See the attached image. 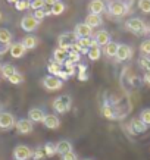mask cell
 I'll return each instance as SVG.
<instances>
[{"instance_id":"6da1fadb","label":"cell","mask_w":150,"mask_h":160,"mask_svg":"<svg viewBox=\"0 0 150 160\" xmlns=\"http://www.w3.org/2000/svg\"><path fill=\"white\" fill-rule=\"evenodd\" d=\"M106 9L112 16H115V18H122V16H125L127 12H128V6H127L124 2H121V0H112V2L107 3Z\"/></svg>"},{"instance_id":"7a4b0ae2","label":"cell","mask_w":150,"mask_h":160,"mask_svg":"<svg viewBox=\"0 0 150 160\" xmlns=\"http://www.w3.org/2000/svg\"><path fill=\"white\" fill-rule=\"evenodd\" d=\"M127 29H130L131 32H134L137 35L147 34V25L141 18H131L125 22Z\"/></svg>"},{"instance_id":"3957f363","label":"cell","mask_w":150,"mask_h":160,"mask_svg":"<svg viewBox=\"0 0 150 160\" xmlns=\"http://www.w3.org/2000/svg\"><path fill=\"white\" fill-rule=\"evenodd\" d=\"M72 106V98L69 97L68 94H63V96H59L56 100H53V109L56 113H66V112L71 109Z\"/></svg>"},{"instance_id":"277c9868","label":"cell","mask_w":150,"mask_h":160,"mask_svg":"<svg viewBox=\"0 0 150 160\" xmlns=\"http://www.w3.org/2000/svg\"><path fill=\"white\" fill-rule=\"evenodd\" d=\"M43 87L47 91H58L63 87V81L60 78L54 77V75H47L43 78Z\"/></svg>"},{"instance_id":"5b68a950","label":"cell","mask_w":150,"mask_h":160,"mask_svg":"<svg viewBox=\"0 0 150 160\" xmlns=\"http://www.w3.org/2000/svg\"><path fill=\"white\" fill-rule=\"evenodd\" d=\"M75 41H77V37L74 34V31L72 32H63V34H60L58 37V46L63 50H68V52Z\"/></svg>"},{"instance_id":"8992f818","label":"cell","mask_w":150,"mask_h":160,"mask_svg":"<svg viewBox=\"0 0 150 160\" xmlns=\"http://www.w3.org/2000/svg\"><path fill=\"white\" fill-rule=\"evenodd\" d=\"M13 159L15 160H29L33 159V150L28 146L19 144L13 148Z\"/></svg>"},{"instance_id":"52a82bcc","label":"cell","mask_w":150,"mask_h":160,"mask_svg":"<svg viewBox=\"0 0 150 160\" xmlns=\"http://www.w3.org/2000/svg\"><path fill=\"white\" fill-rule=\"evenodd\" d=\"M74 34L77 37V40L80 38H87V37H93L94 32H93V28L88 27L85 22H81V24H77L75 28H74Z\"/></svg>"},{"instance_id":"ba28073f","label":"cell","mask_w":150,"mask_h":160,"mask_svg":"<svg viewBox=\"0 0 150 160\" xmlns=\"http://www.w3.org/2000/svg\"><path fill=\"white\" fill-rule=\"evenodd\" d=\"M40 25V21H37L34 18V15H25L22 21H21V28L24 29L25 32H33L34 29H37V27Z\"/></svg>"},{"instance_id":"9c48e42d","label":"cell","mask_w":150,"mask_h":160,"mask_svg":"<svg viewBox=\"0 0 150 160\" xmlns=\"http://www.w3.org/2000/svg\"><path fill=\"white\" fill-rule=\"evenodd\" d=\"M16 125L15 116L9 112H0V129H12Z\"/></svg>"},{"instance_id":"30bf717a","label":"cell","mask_w":150,"mask_h":160,"mask_svg":"<svg viewBox=\"0 0 150 160\" xmlns=\"http://www.w3.org/2000/svg\"><path fill=\"white\" fill-rule=\"evenodd\" d=\"M116 60L118 62H125L132 58V49L127 44H118V52H116Z\"/></svg>"},{"instance_id":"8fae6325","label":"cell","mask_w":150,"mask_h":160,"mask_svg":"<svg viewBox=\"0 0 150 160\" xmlns=\"http://www.w3.org/2000/svg\"><path fill=\"white\" fill-rule=\"evenodd\" d=\"M15 128H16L18 134H21V135H28V134L33 132V128H34V126H33V122L29 121V119H19V121H16Z\"/></svg>"},{"instance_id":"7c38bea8","label":"cell","mask_w":150,"mask_h":160,"mask_svg":"<svg viewBox=\"0 0 150 160\" xmlns=\"http://www.w3.org/2000/svg\"><path fill=\"white\" fill-rule=\"evenodd\" d=\"M128 128H130V131L132 132V134H136V135L143 134V132L147 131V125L141 121L140 118H134V119H131L130 126H128Z\"/></svg>"},{"instance_id":"4fadbf2b","label":"cell","mask_w":150,"mask_h":160,"mask_svg":"<svg viewBox=\"0 0 150 160\" xmlns=\"http://www.w3.org/2000/svg\"><path fill=\"white\" fill-rule=\"evenodd\" d=\"M9 53L13 59H21V58H24L25 56L27 49H25V46L22 44V41H19V43H12L10 44Z\"/></svg>"},{"instance_id":"5bb4252c","label":"cell","mask_w":150,"mask_h":160,"mask_svg":"<svg viewBox=\"0 0 150 160\" xmlns=\"http://www.w3.org/2000/svg\"><path fill=\"white\" fill-rule=\"evenodd\" d=\"M93 38H94V41L97 43L99 47H105L106 44L111 43V34H109L107 31H105V29H100V31L94 32Z\"/></svg>"},{"instance_id":"9a60e30c","label":"cell","mask_w":150,"mask_h":160,"mask_svg":"<svg viewBox=\"0 0 150 160\" xmlns=\"http://www.w3.org/2000/svg\"><path fill=\"white\" fill-rule=\"evenodd\" d=\"M44 116H46V113L43 112V109H39V107H33L28 112V119L33 123H40V122L43 123Z\"/></svg>"},{"instance_id":"2e32d148","label":"cell","mask_w":150,"mask_h":160,"mask_svg":"<svg viewBox=\"0 0 150 160\" xmlns=\"http://www.w3.org/2000/svg\"><path fill=\"white\" fill-rule=\"evenodd\" d=\"M106 10V5L103 0H91L88 3V12L90 13H96V15H102Z\"/></svg>"},{"instance_id":"e0dca14e","label":"cell","mask_w":150,"mask_h":160,"mask_svg":"<svg viewBox=\"0 0 150 160\" xmlns=\"http://www.w3.org/2000/svg\"><path fill=\"white\" fill-rule=\"evenodd\" d=\"M43 123L47 129H58L60 126V121H59V118L56 115H46Z\"/></svg>"},{"instance_id":"ac0fdd59","label":"cell","mask_w":150,"mask_h":160,"mask_svg":"<svg viewBox=\"0 0 150 160\" xmlns=\"http://www.w3.org/2000/svg\"><path fill=\"white\" fill-rule=\"evenodd\" d=\"M72 150H74L72 142L68 140H60L58 144H56V153L60 156L66 154V153H69V151H72Z\"/></svg>"},{"instance_id":"d6986e66","label":"cell","mask_w":150,"mask_h":160,"mask_svg":"<svg viewBox=\"0 0 150 160\" xmlns=\"http://www.w3.org/2000/svg\"><path fill=\"white\" fill-rule=\"evenodd\" d=\"M85 24L88 25V27H91L93 29L97 28V27H100V25L103 24V19L100 15H96V13H88L87 16H85V21H84Z\"/></svg>"},{"instance_id":"ffe728a7","label":"cell","mask_w":150,"mask_h":160,"mask_svg":"<svg viewBox=\"0 0 150 160\" xmlns=\"http://www.w3.org/2000/svg\"><path fill=\"white\" fill-rule=\"evenodd\" d=\"M66 59H68V50H63L60 47H56L53 50V60L59 65H63V63L66 62Z\"/></svg>"},{"instance_id":"44dd1931","label":"cell","mask_w":150,"mask_h":160,"mask_svg":"<svg viewBox=\"0 0 150 160\" xmlns=\"http://www.w3.org/2000/svg\"><path fill=\"white\" fill-rule=\"evenodd\" d=\"M22 44L25 46L27 50H33L39 46V38L34 37V35H25L24 40H22Z\"/></svg>"},{"instance_id":"7402d4cb","label":"cell","mask_w":150,"mask_h":160,"mask_svg":"<svg viewBox=\"0 0 150 160\" xmlns=\"http://www.w3.org/2000/svg\"><path fill=\"white\" fill-rule=\"evenodd\" d=\"M0 72H2V77L6 78V79H9L13 73H16V68H15L13 65H10V63H5V65H2V68H0Z\"/></svg>"},{"instance_id":"603a6c76","label":"cell","mask_w":150,"mask_h":160,"mask_svg":"<svg viewBox=\"0 0 150 160\" xmlns=\"http://www.w3.org/2000/svg\"><path fill=\"white\" fill-rule=\"evenodd\" d=\"M102 115L103 118H106V119H109V121H113V119H116V113H115V109L112 106H109V104H103L102 106Z\"/></svg>"},{"instance_id":"cb8c5ba5","label":"cell","mask_w":150,"mask_h":160,"mask_svg":"<svg viewBox=\"0 0 150 160\" xmlns=\"http://www.w3.org/2000/svg\"><path fill=\"white\" fill-rule=\"evenodd\" d=\"M116 52H118V44L113 43V41H111L109 44H106V46L103 47V53L106 54L107 58H115Z\"/></svg>"},{"instance_id":"d4e9b609","label":"cell","mask_w":150,"mask_h":160,"mask_svg":"<svg viewBox=\"0 0 150 160\" xmlns=\"http://www.w3.org/2000/svg\"><path fill=\"white\" fill-rule=\"evenodd\" d=\"M87 56H88L90 60H99L100 56H102V47H99V46H93V47H90Z\"/></svg>"},{"instance_id":"484cf974","label":"cell","mask_w":150,"mask_h":160,"mask_svg":"<svg viewBox=\"0 0 150 160\" xmlns=\"http://www.w3.org/2000/svg\"><path fill=\"white\" fill-rule=\"evenodd\" d=\"M62 65H59V63H56L54 60H50L47 65V71L50 75H54V77H58L59 73L62 72V68H60Z\"/></svg>"},{"instance_id":"4316f807","label":"cell","mask_w":150,"mask_h":160,"mask_svg":"<svg viewBox=\"0 0 150 160\" xmlns=\"http://www.w3.org/2000/svg\"><path fill=\"white\" fill-rule=\"evenodd\" d=\"M65 3L63 2H60V0H58L56 3H54L52 8H50V10H52V15H54V16H59V15H62L63 12H65Z\"/></svg>"},{"instance_id":"83f0119b","label":"cell","mask_w":150,"mask_h":160,"mask_svg":"<svg viewBox=\"0 0 150 160\" xmlns=\"http://www.w3.org/2000/svg\"><path fill=\"white\" fill-rule=\"evenodd\" d=\"M0 41L5 44H12V32L6 28H0Z\"/></svg>"},{"instance_id":"f1b7e54d","label":"cell","mask_w":150,"mask_h":160,"mask_svg":"<svg viewBox=\"0 0 150 160\" xmlns=\"http://www.w3.org/2000/svg\"><path fill=\"white\" fill-rule=\"evenodd\" d=\"M78 72H77V77L80 81H87L88 79V73H87V66L85 65H78Z\"/></svg>"},{"instance_id":"f546056e","label":"cell","mask_w":150,"mask_h":160,"mask_svg":"<svg viewBox=\"0 0 150 160\" xmlns=\"http://www.w3.org/2000/svg\"><path fill=\"white\" fill-rule=\"evenodd\" d=\"M44 153H46V157H53L56 154V144L53 142L44 144Z\"/></svg>"},{"instance_id":"4dcf8cb0","label":"cell","mask_w":150,"mask_h":160,"mask_svg":"<svg viewBox=\"0 0 150 160\" xmlns=\"http://www.w3.org/2000/svg\"><path fill=\"white\" fill-rule=\"evenodd\" d=\"M8 81H9L10 84H13V85L22 84V82H24V75H22V73H19V72H16V73H13V75H12Z\"/></svg>"},{"instance_id":"1f68e13d","label":"cell","mask_w":150,"mask_h":160,"mask_svg":"<svg viewBox=\"0 0 150 160\" xmlns=\"http://www.w3.org/2000/svg\"><path fill=\"white\" fill-rule=\"evenodd\" d=\"M46 157V153H44V147H37L34 151H33V160H43Z\"/></svg>"},{"instance_id":"d6a6232c","label":"cell","mask_w":150,"mask_h":160,"mask_svg":"<svg viewBox=\"0 0 150 160\" xmlns=\"http://www.w3.org/2000/svg\"><path fill=\"white\" fill-rule=\"evenodd\" d=\"M44 8H46L44 0H33V2H29V9L39 10V9H44Z\"/></svg>"},{"instance_id":"836d02e7","label":"cell","mask_w":150,"mask_h":160,"mask_svg":"<svg viewBox=\"0 0 150 160\" xmlns=\"http://www.w3.org/2000/svg\"><path fill=\"white\" fill-rule=\"evenodd\" d=\"M80 59H81V53H78V52H74V50H69L68 52V60L71 63H78L80 62Z\"/></svg>"},{"instance_id":"e575fe53","label":"cell","mask_w":150,"mask_h":160,"mask_svg":"<svg viewBox=\"0 0 150 160\" xmlns=\"http://www.w3.org/2000/svg\"><path fill=\"white\" fill-rule=\"evenodd\" d=\"M140 52L144 54V56H150V38L144 40V41L140 44Z\"/></svg>"},{"instance_id":"d590c367","label":"cell","mask_w":150,"mask_h":160,"mask_svg":"<svg viewBox=\"0 0 150 160\" xmlns=\"http://www.w3.org/2000/svg\"><path fill=\"white\" fill-rule=\"evenodd\" d=\"M138 65H140L141 69H144L146 72H147V71H150V58H146V56L140 58V59H138Z\"/></svg>"},{"instance_id":"8d00e7d4","label":"cell","mask_w":150,"mask_h":160,"mask_svg":"<svg viewBox=\"0 0 150 160\" xmlns=\"http://www.w3.org/2000/svg\"><path fill=\"white\" fill-rule=\"evenodd\" d=\"M138 8L141 12L150 13V0H138Z\"/></svg>"},{"instance_id":"74e56055","label":"cell","mask_w":150,"mask_h":160,"mask_svg":"<svg viewBox=\"0 0 150 160\" xmlns=\"http://www.w3.org/2000/svg\"><path fill=\"white\" fill-rule=\"evenodd\" d=\"M140 119L144 122L147 126H150V109H143V110H141Z\"/></svg>"},{"instance_id":"f35d334b","label":"cell","mask_w":150,"mask_h":160,"mask_svg":"<svg viewBox=\"0 0 150 160\" xmlns=\"http://www.w3.org/2000/svg\"><path fill=\"white\" fill-rule=\"evenodd\" d=\"M15 8H16V10H27L29 9V2L28 0H18L15 3Z\"/></svg>"},{"instance_id":"ab89813d","label":"cell","mask_w":150,"mask_h":160,"mask_svg":"<svg viewBox=\"0 0 150 160\" xmlns=\"http://www.w3.org/2000/svg\"><path fill=\"white\" fill-rule=\"evenodd\" d=\"M60 160H78V156L75 151H69V153H66V154L60 156Z\"/></svg>"},{"instance_id":"60d3db41","label":"cell","mask_w":150,"mask_h":160,"mask_svg":"<svg viewBox=\"0 0 150 160\" xmlns=\"http://www.w3.org/2000/svg\"><path fill=\"white\" fill-rule=\"evenodd\" d=\"M34 18L37 21H43L44 18H46V16H47V15H46V10L44 9H39V10H34Z\"/></svg>"},{"instance_id":"b9f144b4","label":"cell","mask_w":150,"mask_h":160,"mask_svg":"<svg viewBox=\"0 0 150 160\" xmlns=\"http://www.w3.org/2000/svg\"><path fill=\"white\" fill-rule=\"evenodd\" d=\"M65 72L68 73V77H72L77 72V66L75 65H65Z\"/></svg>"},{"instance_id":"7bdbcfd3","label":"cell","mask_w":150,"mask_h":160,"mask_svg":"<svg viewBox=\"0 0 150 160\" xmlns=\"http://www.w3.org/2000/svg\"><path fill=\"white\" fill-rule=\"evenodd\" d=\"M10 49V44H5L0 41V56H3V54H6L8 52H9Z\"/></svg>"},{"instance_id":"ee69618b","label":"cell","mask_w":150,"mask_h":160,"mask_svg":"<svg viewBox=\"0 0 150 160\" xmlns=\"http://www.w3.org/2000/svg\"><path fill=\"white\" fill-rule=\"evenodd\" d=\"M58 78H60V79H62V81H65V79H68V73H66V72H65V69H62V72H60V73H59V75H58Z\"/></svg>"},{"instance_id":"f6af8a7d","label":"cell","mask_w":150,"mask_h":160,"mask_svg":"<svg viewBox=\"0 0 150 160\" xmlns=\"http://www.w3.org/2000/svg\"><path fill=\"white\" fill-rule=\"evenodd\" d=\"M143 79H144V82L147 84V85H150V71H147V72L144 73V77H143Z\"/></svg>"},{"instance_id":"bcb514c9","label":"cell","mask_w":150,"mask_h":160,"mask_svg":"<svg viewBox=\"0 0 150 160\" xmlns=\"http://www.w3.org/2000/svg\"><path fill=\"white\" fill-rule=\"evenodd\" d=\"M56 2H58V0H44L46 6H50V8H52V6H53L54 3H56Z\"/></svg>"},{"instance_id":"7dc6e473","label":"cell","mask_w":150,"mask_h":160,"mask_svg":"<svg viewBox=\"0 0 150 160\" xmlns=\"http://www.w3.org/2000/svg\"><path fill=\"white\" fill-rule=\"evenodd\" d=\"M8 2H9V3H13V5H15V3H16L18 0H8Z\"/></svg>"},{"instance_id":"c3c4849f","label":"cell","mask_w":150,"mask_h":160,"mask_svg":"<svg viewBox=\"0 0 150 160\" xmlns=\"http://www.w3.org/2000/svg\"><path fill=\"white\" fill-rule=\"evenodd\" d=\"M147 34L150 35V25H147Z\"/></svg>"},{"instance_id":"681fc988","label":"cell","mask_w":150,"mask_h":160,"mask_svg":"<svg viewBox=\"0 0 150 160\" xmlns=\"http://www.w3.org/2000/svg\"><path fill=\"white\" fill-rule=\"evenodd\" d=\"M82 160H93V159H82Z\"/></svg>"},{"instance_id":"f907efd6","label":"cell","mask_w":150,"mask_h":160,"mask_svg":"<svg viewBox=\"0 0 150 160\" xmlns=\"http://www.w3.org/2000/svg\"><path fill=\"white\" fill-rule=\"evenodd\" d=\"M0 68H2V63H0Z\"/></svg>"},{"instance_id":"816d5d0a","label":"cell","mask_w":150,"mask_h":160,"mask_svg":"<svg viewBox=\"0 0 150 160\" xmlns=\"http://www.w3.org/2000/svg\"><path fill=\"white\" fill-rule=\"evenodd\" d=\"M28 2H33V0H28Z\"/></svg>"},{"instance_id":"f5cc1de1","label":"cell","mask_w":150,"mask_h":160,"mask_svg":"<svg viewBox=\"0 0 150 160\" xmlns=\"http://www.w3.org/2000/svg\"><path fill=\"white\" fill-rule=\"evenodd\" d=\"M13 160H15V159H13Z\"/></svg>"}]
</instances>
